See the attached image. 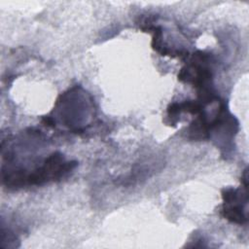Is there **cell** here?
I'll list each match as a JSON object with an SVG mask.
<instances>
[{
	"label": "cell",
	"mask_w": 249,
	"mask_h": 249,
	"mask_svg": "<svg viewBox=\"0 0 249 249\" xmlns=\"http://www.w3.org/2000/svg\"><path fill=\"white\" fill-rule=\"evenodd\" d=\"M212 56L204 52L195 53L187 64L178 73V80L192 84L198 89V93L211 91L212 86Z\"/></svg>",
	"instance_id": "1"
},
{
	"label": "cell",
	"mask_w": 249,
	"mask_h": 249,
	"mask_svg": "<svg viewBox=\"0 0 249 249\" xmlns=\"http://www.w3.org/2000/svg\"><path fill=\"white\" fill-rule=\"evenodd\" d=\"M247 188H227L222 192L223 207L222 216L228 221L243 225L247 222V215L243 204L247 203Z\"/></svg>",
	"instance_id": "2"
}]
</instances>
